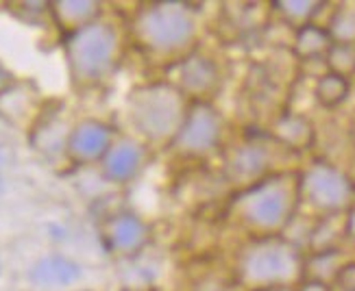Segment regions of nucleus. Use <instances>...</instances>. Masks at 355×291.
<instances>
[{
  "mask_svg": "<svg viewBox=\"0 0 355 291\" xmlns=\"http://www.w3.org/2000/svg\"><path fill=\"white\" fill-rule=\"evenodd\" d=\"M49 11L53 13V20L57 26L64 28V33L81 28L89 22L101 18V3L94 0H61V3H49Z\"/></svg>",
  "mask_w": 355,
  "mask_h": 291,
  "instance_id": "nucleus-13",
  "label": "nucleus"
},
{
  "mask_svg": "<svg viewBox=\"0 0 355 291\" xmlns=\"http://www.w3.org/2000/svg\"><path fill=\"white\" fill-rule=\"evenodd\" d=\"M266 167H268V157L266 150L259 144H244L240 150H236L234 159L229 161L231 174H234V178L246 182V187L264 178Z\"/></svg>",
  "mask_w": 355,
  "mask_h": 291,
  "instance_id": "nucleus-14",
  "label": "nucleus"
},
{
  "mask_svg": "<svg viewBox=\"0 0 355 291\" xmlns=\"http://www.w3.org/2000/svg\"><path fill=\"white\" fill-rule=\"evenodd\" d=\"M303 274V259L292 241L272 235L255 237L238 259V279L255 291L288 287Z\"/></svg>",
  "mask_w": 355,
  "mask_h": 291,
  "instance_id": "nucleus-4",
  "label": "nucleus"
},
{
  "mask_svg": "<svg viewBox=\"0 0 355 291\" xmlns=\"http://www.w3.org/2000/svg\"><path fill=\"white\" fill-rule=\"evenodd\" d=\"M223 137V115L207 100L190 102L183 124L173 140V146L188 157L209 155L220 144Z\"/></svg>",
  "mask_w": 355,
  "mask_h": 291,
  "instance_id": "nucleus-7",
  "label": "nucleus"
},
{
  "mask_svg": "<svg viewBox=\"0 0 355 291\" xmlns=\"http://www.w3.org/2000/svg\"><path fill=\"white\" fill-rule=\"evenodd\" d=\"M133 37L150 55L173 57L185 53L196 39V20L179 3H155L137 11Z\"/></svg>",
  "mask_w": 355,
  "mask_h": 291,
  "instance_id": "nucleus-5",
  "label": "nucleus"
},
{
  "mask_svg": "<svg viewBox=\"0 0 355 291\" xmlns=\"http://www.w3.org/2000/svg\"><path fill=\"white\" fill-rule=\"evenodd\" d=\"M64 53L70 76L76 85H98L118 64L120 33L112 22L98 18L68 33L64 37Z\"/></svg>",
  "mask_w": 355,
  "mask_h": 291,
  "instance_id": "nucleus-1",
  "label": "nucleus"
},
{
  "mask_svg": "<svg viewBox=\"0 0 355 291\" xmlns=\"http://www.w3.org/2000/svg\"><path fill=\"white\" fill-rule=\"evenodd\" d=\"M0 272H3V261H0Z\"/></svg>",
  "mask_w": 355,
  "mask_h": 291,
  "instance_id": "nucleus-26",
  "label": "nucleus"
},
{
  "mask_svg": "<svg viewBox=\"0 0 355 291\" xmlns=\"http://www.w3.org/2000/svg\"><path fill=\"white\" fill-rule=\"evenodd\" d=\"M144 161H146L144 146L135 140H129V137H120V140L112 144L110 152H107L98 165L105 180L114 182V185H125V182H131L142 172Z\"/></svg>",
  "mask_w": 355,
  "mask_h": 291,
  "instance_id": "nucleus-10",
  "label": "nucleus"
},
{
  "mask_svg": "<svg viewBox=\"0 0 355 291\" xmlns=\"http://www.w3.org/2000/svg\"><path fill=\"white\" fill-rule=\"evenodd\" d=\"M353 182L347 174L329 163H314L299 178V194L303 200L325 216H336L353 203Z\"/></svg>",
  "mask_w": 355,
  "mask_h": 291,
  "instance_id": "nucleus-6",
  "label": "nucleus"
},
{
  "mask_svg": "<svg viewBox=\"0 0 355 291\" xmlns=\"http://www.w3.org/2000/svg\"><path fill=\"white\" fill-rule=\"evenodd\" d=\"M188 100L171 83H150L133 89L127 100V113L133 131L146 142L159 144L177 137L183 118L188 113Z\"/></svg>",
  "mask_w": 355,
  "mask_h": 291,
  "instance_id": "nucleus-3",
  "label": "nucleus"
},
{
  "mask_svg": "<svg viewBox=\"0 0 355 291\" xmlns=\"http://www.w3.org/2000/svg\"><path fill=\"white\" fill-rule=\"evenodd\" d=\"M116 142L114 129L103 120L85 118L70 129L66 137V157L74 165L101 163Z\"/></svg>",
  "mask_w": 355,
  "mask_h": 291,
  "instance_id": "nucleus-8",
  "label": "nucleus"
},
{
  "mask_svg": "<svg viewBox=\"0 0 355 291\" xmlns=\"http://www.w3.org/2000/svg\"><path fill=\"white\" fill-rule=\"evenodd\" d=\"M5 191H7V182H5L3 178H0V198L5 196Z\"/></svg>",
  "mask_w": 355,
  "mask_h": 291,
  "instance_id": "nucleus-24",
  "label": "nucleus"
},
{
  "mask_svg": "<svg viewBox=\"0 0 355 291\" xmlns=\"http://www.w3.org/2000/svg\"><path fill=\"white\" fill-rule=\"evenodd\" d=\"M299 291H331L327 283H318V281H305Z\"/></svg>",
  "mask_w": 355,
  "mask_h": 291,
  "instance_id": "nucleus-22",
  "label": "nucleus"
},
{
  "mask_svg": "<svg viewBox=\"0 0 355 291\" xmlns=\"http://www.w3.org/2000/svg\"><path fill=\"white\" fill-rule=\"evenodd\" d=\"M261 291H290L288 287H275V289H261Z\"/></svg>",
  "mask_w": 355,
  "mask_h": 291,
  "instance_id": "nucleus-25",
  "label": "nucleus"
},
{
  "mask_svg": "<svg viewBox=\"0 0 355 291\" xmlns=\"http://www.w3.org/2000/svg\"><path fill=\"white\" fill-rule=\"evenodd\" d=\"M5 163H7V152L3 146H0V165H5Z\"/></svg>",
  "mask_w": 355,
  "mask_h": 291,
  "instance_id": "nucleus-23",
  "label": "nucleus"
},
{
  "mask_svg": "<svg viewBox=\"0 0 355 291\" xmlns=\"http://www.w3.org/2000/svg\"><path fill=\"white\" fill-rule=\"evenodd\" d=\"M331 44H334V37L329 33V28H322V26L307 22V24L299 26V30H297L295 53L305 61L325 59L331 48Z\"/></svg>",
  "mask_w": 355,
  "mask_h": 291,
  "instance_id": "nucleus-15",
  "label": "nucleus"
},
{
  "mask_svg": "<svg viewBox=\"0 0 355 291\" xmlns=\"http://www.w3.org/2000/svg\"><path fill=\"white\" fill-rule=\"evenodd\" d=\"M325 59L329 72L349 79L351 74H355V41H334Z\"/></svg>",
  "mask_w": 355,
  "mask_h": 291,
  "instance_id": "nucleus-17",
  "label": "nucleus"
},
{
  "mask_svg": "<svg viewBox=\"0 0 355 291\" xmlns=\"http://www.w3.org/2000/svg\"><path fill=\"white\" fill-rule=\"evenodd\" d=\"M31 285L42 289H64L72 287L81 279V265L64 254H46L28 267Z\"/></svg>",
  "mask_w": 355,
  "mask_h": 291,
  "instance_id": "nucleus-12",
  "label": "nucleus"
},
{
  "mask_svg": "<svg viewBox=\"0 0 355 291\" xmlns=\"http://www.w3.org/2000/svg\"><path fill=\"white\" fill-rule=\"evenodd\" d=\"M349 89H351V85H349L347 76H340V74H336V72H325V74L318 76L314 96H316V100L322 106L334 109V106L343 104L347 100Z\"/></svg>",
  "mask_w": 355,
  "mask_h": 291,
  "instance_id": "nucleus-16",
  "label": "nucleus"
},
{
  "mask_svg": "<svg viewBox=\"0 0 355 291\" xmlns=\"http://www.w3.org/2000/svg\"><path fill=\"white\" fill-rule=\"evenodd\" d=\"M13 85H15V79H13L11 70L3 64V61H0V94H5V91Z\"/></svg>",
  "mask_w": 355,
  "mask_h": 291,
  "instance_id": "nucleus-20",
  "label": "nucleus"
},
{
  "mask_svg": "<svg viewBox=\"0 0 355 291\" xmlns=\"http://www.w3.org/2000/svg\"><path fill=\"white\" fill-rule=\"evenodd\" d=\"M218 76V68L209 57L188 53L179 61V83L175 87L185 98H192V102H200L216 89Z\"/></svg>",
  "mask_w": 355,
  "mask_h": 291,
  "instance_id": "nucleus-11",
  "label": "nucleus"
},
{
  "mask_svg": "<svg viewBox=\"0 0 355 291\" xmlns=\"http://www.w3.org/2000/svg\"><path fill=\"white\" fill-rule=\"evenodd\" d=\"M345 235L355 241V207L347 211V218H345Z\"/></svg>",
  "mask_w": 355,
  "mask_h": 291,
  "instance_id": "nucleus-21",
  "label": "nucleus"
},
{
  "mask_svg": "<svg viewBox=\"0 0 355 291\" xmlns=\"http://www.w3.org/2000/svg\"><path fill=\"white\" fill-rule=\"evenodd\" d=\"M336 283L347 291H355V263H347L343 267V272L338 274Z\"/></svg>",
  "mask_w": 355,
  "mask_h": 291,
  "instance_id": "nucleus-19",
  "label": "nucleus"
},
{
  "mask_svg": "<svg viewBox=\"0 0 355 291\" xmlns=\"http://www.w3.org/2000/svg\"><path fill=\"white\" fill-rule=\"evenodd\" d=\"M150 239L146 222L133 211H118L103 224L105 248L118 256H133L142 252Z\"/></svg>",
  "mask_w": 355,
  "mask_h": 291,
  "instance_id": "nucleus-9",
  "label": "nucleus"
},
{
  "mask_svg": "<svg viewBox=\"0 0 355 291\" xmlns=\"http://www.w3.org/2000/svg\"><path fill=\"white\" fill-rule=\"evenodd\" d=\"M275 7L279 9L290 22H301L299 26H303L318 11L320 3H275Z\"/></svg>",
  "mask_w": 355,
  "mask_h": 291,
  "instance_id": "nucleus-18",
  "label": "nucleus"
},
{
  "mask_svg": "<svg viewBox=\"0 0 355 291\" xmlns=\"http://www.w3.org/2000/svg\"><path fill=\"white\" fill-rule=\"evenodd\" d=\"M299 198V180L290 182L288 176H264L242 189L236 211L240 222L257 237H272L292 222Z\"/></svg>",
  "mask_w": 355,
  "mask_h": 291,
  "instance_id": "nucleus-2",
  "label": "nucleus"
}]
</instances>
